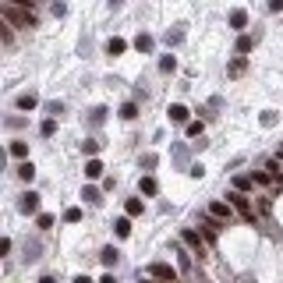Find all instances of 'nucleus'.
Instances as JSON below:
<instances>
[{"mask_svg": "<svg viewBox=\"0 0 283 283\" xmlns=\"http://www.w3.org/2000/svg\"><path fill=\"white\" fill-rule=\"evenodd\" d=\"M53 131H57V121H53V117H46V121L39 124V135H43V138H53Z\"/></svg>", "mask_w": 283, "mask_h": 283, "instance_id": "nucleus-16", "label": "nucleus"}, {"mask_svg": "<svg viewBox=\"0 0 283 283\" xmlns=\"http://www.w3.org/2000/svg\"><path fill=\"white\" fill-rule=\"evenodd\" d=\"M142 283H159V280H142Z\"/></svg>", "mask_w": 283, "mask_h": 283, "instance_id": "nucleus-35", "label": "nucleus"}, {"mask_svg": "<svg viewBox=\"0 0 283 283\" xmlns=\"http://www.w3.org/2000/svg\"><path fill=\"white\" fill-rule=\"evenodd\" d=\"M227 202H230V209L241 216L244 223H255V205H251V198H248V195H241V191H230Z\"/></svg>", "mask_w": 283, "mask_h": 283, "instance_id": "nucleus-2", "label": "nucleus"}, {"mask_svg": "<svg viewBox=\"0 0 283 283\" xmlns=\"http://www.w3.org/2000/svg\"><path fill=\"white\" fill-rule=\"evenodd\" d=\"M124 209H128V216H142V209H145V205H142V198H128V205H124Z\"/></svg>", "mask_w": 283, "mask_h": 283, "instance_id": "nucleus-19", "label": "nucleus"}, {"mask_svg": "<svg viewBox=\"0 0 283 283\" xmlns=\"http://www.w3.org/2000/svg\"><path fill=\"white\" fill-rule=\"evenodd\" d=\"M39 283H53V276H43V280H39Z\"/></svg>", "mask_w": 283, "mask_h": 283, "instance_id": "nucleus-34", "label": "nucleus"}, {"mask_svg": "<svg viewBox=\"0 0 283 283\" xmlns=\"http://www.w3.org/2000/svg\"><path fill=\"white\" fill-rule=\"evenodd\" d=\"M124 50H128V43H124V39H110V43H107V53H110V57H121Z\"/></svg>", "mask_w": 283, "mask_h": 283, "instance_id": "nucleus-14", "label": "nucleus"}, {"mask_svg": "<svg viewBox=\"0 0 283 283\" xmlns=\"http://www.w3.org/2000/svg\"><path fill=\"white\" fill-rule=\"evenodd\" d=\"M99 283H117V276H113V273H107V276H103Z\"/></svg>", "mask_w": 283, "mask_h": 283, "instance_id": "nucleus-32", "label": "nucleus"}, {"mask_svg": "<svg viewBox=\"0 0 283 283\" xmlns=\"http://www.w3.org/2000/svg\"><path fill=\"white\" fill-rule=\"evenodd\" d=\"M0 18H4L11 28H32L36 25V18H32V11L28 7H18V4H0Z\"/></svg>", "mask_w": 283, "mask_h": 283, "instance_id": "nucleus-1", "label": "nucleus"}, {"mask_svg": "<svg viewBox=\"0 0 283 283\" xmlns=\"http://www.w3.org/2000/svg\"><path fill=\"white\" fill-rule=\"evenodd\" d=\"M36 223H39V230H50V227H53V216H50V213H39Z\"/></svg>", "mask_w": 283, "mask_h": 283, "instance_id": "nucleus-25", "label": "nucleus"}, {"mask_svg": "<svg viewBox=\"0 0 283 283\" xmlns=\"http://www.w3.org/2000/svg\"><path fill=\"white\" fill-rule=\"evenodd\" d=\"M82 152H88V156H96V152H99V142H92V138H88V142H82Z\"/></svg>", "mask_w": 283, "mask_h": 283, "instance_id": "nucleus-27", "label": "nucleus"}, {"mask_svg": "<svg viewBox=\"0 0 283 283\" xmlns=\"http://www.w3.org/2000/svg\"><path fill=\"white\" fill-rule=\"evenodd\" d=\"M11 156H14V159H25V156H28V145H25V142H11Z\"/></svg>", "mask_w": 283, "mask_h": 283, "instance_id": "nucleus-20", "label": "nucleus"}, {"mask_svg": "<svg viewBox=\"0 0 283 283\" xmlns=\"http://www.w3.org/2000/svg\"><path fill=\"white\" fill-rule=\"evenodd\" d=\"M251 46H255V39H251V36H241V39H237V57L251 53Z\"/></svg>", "mask_w": 283, "mask_h": 283, "instance_id": "nucleus-15", "label": "nucleus"}, {"mask_svg": "<svg viewBox=\"0 0 283 283\" xmlns=\"http://www.w3.org/2000/svg\"><path fill=\"white\" fill-rule=\"evenodd\" d=\"M209 216L219 219L223 227H227V223L234 219V209H230V202H209Z\"/></svg>", "mask_w": 283, "mask_h": 283, "instance_id": "nucleus-6", "label": "nucleus"}, {"mask_svg": "<svg viewBox=\"0 0 283 283\" xmlns=\"http://www.w3.org/2000/svg\"><path fill=\"white\" fill-rule=\"evenodd\" d=\"M152 280H159V283H177V269L170 262H149V269H145Z\"/></svg>", "mask_w": 283, "mask_h": 283, "instance_id": "nucleus-3", "label": "nucleus"}, {"mask_svg": "<svg viewBox=\"0 0 283 283\" xmlns=\"http://www.w3.org/2000/svg\"><path fill=\"white\" fill-rule=\"evenodd\" d=\"M248 25V11L244 7H234L230 11V28H244Z\"/></svg>", "mask_w": 283, "mask_h": 283, "instance_id": "nucleus-10", "label": "nucleus"}, {"mask_svg": "<svg viewBox=\"0 0 283 283\" xmlns=\"http://www.w3.org/2000/svg\"><path fill=\"white\" fill-rule=\"evenodd\" d=\"M18 209H22V213H39V195H36V191H28V195H22Z\"/></svg>", "mask_w": 283, "mask_h": 283, "instance_id": "nucleus-8", "label": "nucleus"}, {"mask_svg": "<svg viewBox=\"0 0 283 283\" xmlns=\"http://www.w3.org/2000/svg\"><path fill=\"white\" fill-rule=\"evenodd\" d=\"M170 121L184 124V121H188V107H181V103H174V107H170Z\"/></svg>", "mask_w": 283, "mask_h": 283, "instance_id": "nucleus-12", "label": "nucleus"}, {"mask_svg": "<svg viewBox=\"0 0 283 283\" xmlns=\"http://www.w3.org/2000/svg\"><path fill=\"white\" fill-rule=\"evenodd\" d=\"M74 283H92V280H88V276H74Z\"/></svg>", "mask_w": 283, "mask_h": 283, "instance_id": "nucleus-33", "label": "nucleus"}, {"mask_svg": "<svg viewBox=\"0 0 283 283\" xmlns=\"http://www.w3.org/2000/svg\"><path fill=\"white\" fill-rule=\"evenodd\" d=\"M202 135V121H191L188 124V138H198Z\"/></svg>", "mask_w": 283, "mask_h": 283, "instance_id": "nucleus-28", "label": "nucleus"}, {"mask_svg": "<svg viewBox=\"0 0 283 283\" xmlns=\"http://www.w3.org/2000/svg\"><path fill=\"white\" fill-rule=\"evenodd\" d=\"M181 241H184V244H188L191 251H195L198 259H205V237H202L198 230H191V227H184V230H181Z\"/></svg>", "mask_w": 283, "mask_h": 283, "instance_id": "nucleus-5", "label": "nucleus"}, {"mask_svg": "<svg viewBox=\"0 0 283 283\" xmlns=\"http://www.w3.org/2000/svg\"><path fill=\"white\" fill-rule=\"evenodd\" d=\"M244 71H248V61H244V57H234L230 67H227V78H241Z\"/></svg>", "mask_w": 283, "mask_h": 283, "instance_id": "nucleus-9", "label": "nucleus"}, {"mask_svg": "<svg viewBox=\"0 0 283 283\" xmlns=\"http://www.w3.org/2000/svg\"><path fill=\"white\" fill-rule=\"evenodd\" d=\"M99 174H103V163L99 159H88L85 163V177H99Z\"/></svg>", "mask_w": 283, "mask_h": 283, "instance_id": "nucleus-21", "label": "nucleus"}, {"mask_svg": "<svg viewBox=\"0 0 283 283\" xmlns=\"http://www.w3.org/2000/svg\"><path fill=\"white\" fill-rule=\"evenodd\" d=\"M138 188H142V195H156V188H159V184H156V177H142V184H138Z\"/></svg>", "mask_w": 283, "mask_h": 283, "instance_id": "nucleus-18", "label": "nucleus"}, {"mask_svg": "<svg viewBox=\"0 0 283 283\" xmlns=\"http://www.w3.org/2000/svg\"><path fill=\"white\" fill-rule=\"evenodd\" d=\"M99 259H103V265L110 269V265H117V259H121V251H117V248H103V251H99Z\"/></svg>", "mask_w": 283, "mask_h": 283, "instance_id": "nucleus-11", "label": "nucleus"}, {"mask_svg": "<svg viewBox=\"0 0 283 283\" xmlns=\"http://www.w3.org/2000/svg\"><path fill=\"white\" fill-rule=\"evenodd\" d=\"M121 117H124V121H135V117H138V107H135V103H124V107H121Z\"/></svg>", "mask_w": 283, "mask_h": 283, "instance_id": "nucleus-22", "label": "nucleus"}, {"mask_svg": "<svg viewBox=\"0 0 283 283\" xmlns=\"http://www.w3.org/2000/svg\"><path fill=\"white\" fill-rule=\"evenodd\" d=\"M18 177H22V181H32V177H36V167H32V163H22V167H18Z\"/></svg>", "mask_w": 283, "mask_h": 283, "instance_id": "nucleus-23", "label": "nucleus"}, {"mask_svg": "<svg viewBox=\"0 0 283 283\" xmlns=\"http://www.w3.org/2000/svg\"><path fill=\"white\" fill-rule=\"evenodd\" d=\"M0 43H4V46H11V43H14V28H11L4 18H0Z\"/></svg>", "mask_w": 283, "mask_h": 283, "instance_id": "nucleus-13", "label": "nucleus"}, {"mask_svg": "<svg viewBox=\"0 0 283 283\" xmlns=\"http://www.w3.org/2000/svg\"><path fill=\"white\" fill-rule=\"evenodd\" d=\"M174 67H177L174 57H163V61H159V71H174Z\"/></svg>", "mask_w": 283, "mask_h": 283, "instance_id": "nucleus-30", "label": "nucleus"}, {"mask_svg": "<svg viewBox=\"0 0 283 283\" xmlns=\"http://www.w3.org/2000/svg\"><path fill=\"white\" fill-rule=\"evenodd\" d=\"M219 227H223V223H219V219H213L209 213H202V216H198V234H202L209 244H213L216 237H219Z\"/></svg>", "mask_w": 283, "mask_h": 283, "instance_id": "nucleus-4", "label": "nucleus"}, {"mask_svg": "<svg viewBox=\"0 0 283 283\" xmlns=\"http://www.w3.org/2000/svg\"><path fill=\"white\" fill-rule=\"evenodd\" d=\"M82 198H85V202H99V191H96V188H85Z\"/></svg>", "mask_w": 283, "mask_h": 283, "instance_id": "nucleus-29", "label": "nucleus"}, {"mask_svg": "<svg viewBox=\"0 0 283 283\" xmlns=\"http://www.w3.org/2000/svg\"><path fill=\"white\" fill-rule=\"evenodd\" d=\"M14 107H18V110H36L39 107V96L36 92H22L18 99H14Z\"/></svg>", "mask_w": 283, "mask_h": 283, "instance_id": "nucleus-7", "label": "nucleus"}, {"mask_svg": "<svg viewBox=\"0 0 283 283\" xmlns=\"http://www.w3.org/2000/svg\"><path fill=\"white\" fill-rule=\"evenodd\" d=\"M64 219H67V223H78V219H82V209H78V205H71V209H64Z\"/></svg>", "mask_w": 283, "mask_h": 283, "instance_id": "nucleus-26", "label": "nucleus"}, {"mask_svg": "<svg viewBox=\"0 0 283 283\" xmlns=\"http://www.w3.org/2000/svg\"><path fill=\"white\" fill-rule=\"evenodd\" d=\"M113 230H117V237H128V234H131V219H128V216H121V219L113 223Z\"/></svg>", "mask_w": 283, "mask_h": 283, "instance_id": "nucleus-17", "label": "nucleus"}, {"mask_svg": "<svg viewBox=\"0 0 283 283\" xmlns=\"http://www.w3.org/2000/svg\"><path fill=\"white\" fill-rule=\"evenodd\" d=\"M135 46H138L142 53H149V50H152V36H138V39H135Z\"/></svg>", "mask_w": 283, "mask_h": 283, "instance_id": "nucleus-24", "label": "nucleus"}, {"mask_svg": "<svg viewBox=\"0 0 283 283\" xmlns=\"http://www.w3.org/2000/svg\"><path fill=\"white\" fill-rule=\"evenodd\" d=\"M262 124H265V128H273V124H276V113H273V110H265V113H262Z\"/></svg>", "mask_w": 283, "mask_h": 283, "instance_id": "nucleus-31", "label": "nucleus"}]
</instances>
